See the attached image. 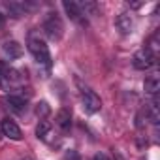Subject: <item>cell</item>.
<instances>
[{
	"mask_svg": "<svg viewBox=\"0 0 160 160\" xmlns=\"http://www.w3.org/2000/svg\"><path fill=\"white\" fill-rule=\"evenodd\" d=\"M28 49L32 53V57L36 58L38 64H43V66H51V55H49V47L47 43L42 40V38H36V36H30L28 40Z\"/></svg>",
	"mask_w": 160,
	"mask_h": 160,
	"instance_id": "1",
	"label": "cell"
},
{
	"mask_svg": "<svg viewBox=\"0 0 160 160\" xmlns=\"http://www.w3.org/2000/svg\"><path fill=\"white\" fill-rule=\"evenodd\" d=\"M43 32L47 34V38L51 42H58L64 34V25L60 21V17L57 13H47L45 21H43Z\"/></svg>",
	"mask_w": 160,
	"mask_h": 160,
	"instance_id": "2",
	"label": "cell"
},
{
	"mask_svg": "<svg viewBox=\"0 0 160 160\" xmlns=\"http://www.w3.org/2000/svg\"><path fill=\"white\" fill-rule=\"evenodd\" d=\"M132 64H134L136 70H149V68L154 66V53H152L149 47H143V49H139V51L134 55Z\"/></svg>",
	"mask_w": 160,
	"mask_h": 160,
	"instance_id": "3",
	"label": "cell"
},
{
	"mask_svg": "<svg viewBox=\"0 0 160 160\" xmlns=\"http://www.w3.org/2000/svg\"><path fill=\"white\" fill-rule=\"evenodd\" d=\"M0 128H2V134L6 136V138H10V139H13V141H19V139H23V132H21V128L17 126V122L13 121V119H2V122H0Z\"/></svg>",
	"mask_w": 160,
	"mask_h": 160,
	"instance_id": "4",
	"label": "cell"
},
{
	"mask_svg": "<svg viewBox=\"0 0 160 160\" xmlns=\"http://www.w3.org/2000/svg\"><path fill=\"white\" fill-rule=\"evenodd\" d=\"M62 8H64V12L68 13V17L73 21V23H77V25H87V19H85V15L81 13V10H79V6H77V2H72V0H64L62 2Z\"/></svg>",
	"mask_w": 160,
	"mask_h": 160,
	"instance_id": "5",
	"label": "cell"
},
{
	"mask_svg": "<svg viewBox=\"0 0 160 160\" xmlns=\"http://www.w3.org/2000/svg\"><path fill=\"white\" fill-rule=\"evenodd\" d=\"M83 108H85V111L87 113H96V111H100V108H102V100H100V96L94 92V91H83Z\"/></svg>",
	"mask_w": 160,
	"mask_h": 160,
	"instance_id": "6",
	"label": "cell"
},
{
	"mask_svg": "<svg viewBox=\"0 0 160 160\" xmlns=\"http://www.w3.org/2000/svg\"><path fill=\"white\" fill-rule=\"evenodd\" d=\"M21 75H19V72L17 70H13V68H8V70H4L2 73H0V83L4 85V89H13V87H17V85H21Z\"/></svg>",
	"mask_w": 160,
	"mask_h": 160,
	"instance_id": "7",
	"label": "cell"
},
{
	"mask_svg": "<svg viewBox=\"0 0 160 160\" xmlns=\"http://www.w3.org/2000/svg\"><path fill=\"white\" fill-rule=\"evenodd\" d=\"M2 55L8 58V60H13V58H19L23 55V45L15 40H8L2 43Z\"/></svg>",
	"mask_w": 160,
	"mask_h": 160,
	"instance_id": "8",
	"label": "cell"
},
{
	"mask_svg": "<svg viewBox=\"0 0 160 160\" xmlns=\"http://www.w3.org/2000/svg\"><path fill=\"white\" fill-rule=\"evenodd\" d=\"M115 25H117V28L121 30V34H130V32L134 30V19H132V13H128V12L119 13L117 19H115Z\"/></svg>",
	"mask_w": 160,
	"mask_h": 160,
	"instance_id": "9",
	"label": "cell"
},
{
	"mask_svg": "<svg viewBox=\"0 0 160 160\" xmlns=\"http://www.w3.org/2000/svg\"><path fill=\"white\" fill-rule=\"evenodd\" d=\"M55 122H57V126L60 130H68L72 126V113H70V109H66V108L58 109V113L55 117Z\"/></svg>",
	"mask_w": 160,
	"mask_h": 160,
	"instance_id": "10",
	"label": "cell"
},
{
	"mask_svg": "<svg viewBox=\"0 0 160 160\" xmlns=\"http://www.w3.org/2000/svg\"><path fill=\"white\" fill-rule=\"evenodd\" d=\"M6 104H8V106H12L13 109H25V108H27V96L8 94V96H6Z\"/></svg>",
	"mask_w": 160,
	"mask_h": 160,
	"instance_id": "11",
	"label": "cell"
},
{
	"mask_svg": "<svg viewBox=\"0 0 160 160\" xmlns=\"http://www.w3.org/2000/svg\"><path fill=\"white\" fill-rule=\"evenodd\" d=\"M147 117L151 119V122L152 124H158V121H160V115H158V102H156V98H151L149 100V104H147Z\"/></svg>",
	"mask_w": 160,
	"mask_h": 160,
	"instance_id": "12",
	"label": "cell"
},
{
	"mask_svg": "<svg viewBox=\"0 0 160 160\" xmlns=\"http://www.w3.org/2000/svg\"><path fill=\"white\" fill-rule=\"evenodd\" d=\"M51 122L49 121H45V119H42L40 122H38V126H36V136H38V139H47V136H49V132H51Z\"/></svg>",
	"mask_w": 160,
	"mask_h": 160,
	"instance_id": "13",
	"label": "cell"
},
{
	"mask_svg": "<svg viewBox=\"0 0 160 160\" xmlns=\"http://www.w3.org/2000/svg\"><path fill=\"white\" fill-rule=\"evenodd\" d=\"M79 10H81L83 15H96L98 13V6L94 2H89V0H85V2H77Z\"/></svg>",
	"mask_w": 160,
	"mask_h": 160,
	"instance_id": "14",
	"label": "cell"
},
{
	"mask_svg": "<svg viewBox=\"0 0 160 160\" xmlns=\"http://www.w3.org/2000/svg\"><path fill=\"white\" fill-rule=\"evenodd\" d=\"M158 89H160V85H158V79L156 77H151V79H147V81H145V92L151 98H156Z\"/></svg>",
	"mask_w": 160,
	"mask_h": 160,
	"instance_id": "15",
	"label": "cell"
},
{
	"mask_svg": "<svg viewBox=\"0 0 160 160\" xmlns=\"http://www.w3.org/2000/svg\"><path fill=\"white\" fill-rule=\"evenodd\" d=\"M49 111H51V108H49V104H47V102H43V100H42V102H38V104H36L34 113H36L40 119H45V117L49 115Z\"/></svg>",
	"mask_w": 160,
	"mask_h": 160,
	"instance_id": "16",
	"label": "cell"
},
{
	"mask_svg": "<svg viewBox=\"0 0 160 160\" xmlns=\"http://www.w3.org/2000/svg\"><path fill=\"white\" fill-rule=\"evenodd\" d=\"M64 160H81V156H79V152L77 151H66L64 152Z\"/></svg>",
	"mask_w": 160,
	"mask_h": 160,
	"instance_id": "17",
	"label": "cell"
},
{
	"mask_svg": "<svg viewBox=\"0 0 160 160\" xmlns=\"http://www.w3.org/2000/svg\"><path fill=\"white\" fill-rule=\"evenodd\" d=\"M92 160H109V156H108V154H104V152H96Z\"/></svg>",
	"mask_w": 160,
	"mask_h": 160,
	"instance_id": "18",
	"label": "cell"
},
{
	"mask_svg": "<svg viewBox=\"0 0 160 160\" xmlns=\"http://www.w3.org/2000/svg\"><path fill=\"white\" fill-rule=\"evenodd\" d=\"M128 6H130V8H134V10H138V8H141V6H143V2H130Z\"/></svg>",
	"mask_w": 160,
	"mask_h": 160,
	"instance_id": "19",
	"label": "cell"
},
{
	"mask_svg": "<svg viewBox=\"0 0 160 160\" xmlns=\"http://www.w3.org/2000/svg\"><path fill=\"white\" fill-rule=\"evenodd\" d=\"M21 160H28V158H21Z\"/></svg>",
	"mask_w": 160,
	"mask_h": 160,
	"instance_id": "20",
	"label": "cell"
}]
</instances>
